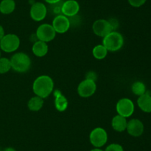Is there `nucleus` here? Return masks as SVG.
<instances>
[{
	"instance_id": "nucleus-11",
	"label": "nucleus",
	"mask_w": 151,
	"mask_h": 151,
	"mask_svg": "<svg viewBox=\"0 0 151 151\" xmlns=\"http://www.w3.org/2000/svg\"><path fill=\"white\" fill-rule=\"evenodd\" d=\"M30 17L35 22H41L46 18L47 14V8L42 2H34L29 10Z\"/></svg>"
},
{
	"instance_id": "nucleus-15",
	"label": "nucleus",
	"mask_w": 151,
	"mask_h": 151,
	"mask_svg": "<svg viewBox=\"0 0 151 151\" xmlns=\"http://www.w3.org/2000/svg\"><path fill=\"white\" fill-rule=\"evenodd\" d=\"M48 45L46 42L40 40H37L34 42L32 47V51L37 57H43L48 53Z\"/></svg>"
},
{
	"instance_id": "nucleus-27",
	"label": "nucleus",
	"mask_w": 151,
	"mask_h": 151,
	"mask_svg": "<svg viewBox=\"0 0 151 151\" xmlns=\"http://www.w3.org/2000/svg\"><path fill=\"white\" fill-rule=\"evenodd\" d=\"M4 35H5V33H4V28H3V27L1 25H0V41L4 36Z\"/></svg>"
},
{
	"instance_id": "nucleus-6",
	"label": "nucleus",
	"mask_w": 151,
	"mask_h": 151,
	"mask_svg": "<svg viewBox=\"0 0 151 151\" xmlns=\"http://www.w3.org/2000/svg\"><path fill=\"white\" fill-rule=\"evenodd\" d=\"M35 36L38 40L47 43L54 39L56 36V32L52 25L45 23L41 25L37 28Z\"/></svg>"
},
{
	"instance_id": "nucleus-14",
	"label": "nucleus",
	"mask_w": 151,
	"mask_h": 151,
	"mask_svg": "<svg viewBox=\"0 0 151 151\" xmlns=\"http://www.w3.org/2000/svg\"><path fill=\"white\" fill-rule=\"evenodd\" d=\"M55 107L56 110L59 112H63L67 108L69 102H68L67 99L65 97L62 93H60V90H55Z\"/></svg>"
},
{
	"instance_id": "nucleus-1",
	"label": "nucleus",
	"mask_w": 151,
	"mask_h": 151,
	"mask_svg": "<svg viewBox=\"0 0 151 151\" xmlns=\"http://www.w3.org/2000/svg\"><path fill=\"white\" fill-rule=\"evenodd\" d=\"M54 81L52 78L47 75L37 77L32 84V90L35 96L42 99L47 98L53 91Z\"/></svg>"
},
{
	"instance_id": "nucleus-26",
	"label": "nucleus",
	"mask_w": 151,
	"mask_h": 151,
	"mask_svg": "<svg viewBox=\"0 0 151 151\" xmlns=\"http://www.w3.org/2000/svg\"><path fill=\"white\" fill-rule=\"evenodd\" d=\"M44 1L50 4H55L61 1V0H44Z\"/></svg>"
},
{
	"instance_id": "nucleus-2",
	"label": "nucleus",
	"mask_w": 151,
	"mask_h": 151,
	"mask_svg": "<svg viewBox=\"0 0 151 151\" xmlns=\"http://www.w3.org/2000/svg\"><path fill=\"white\" fill-rule=\"evenodd\" d=\"M11 68L18 73H25L31 67V59L27 54L23 52H19L11 57Z\"/></svg>"
},
{
	"instance_id": "nucleus-3",
	"label": "nucleus",
	"mask_w": 151,
	"mask_h": 151,
	"mask_svg": "<svg viewBox=\"0 0 151 151\" xmlns=\"http://www.w3.org/2000/svg\"><path fill=\"white\" fill-rule=\"evenodd\" d=\"M102 44L107 49L108 51H117L123 46L124 38L120 33L113 30L103 38Z\"/></svg>"
},
{
	"instance_id": "nucleus-20",
	"label": "nucleus",
	"mask_w": 151,
	"mask_h": 151,
	"mask_svg": "<svg viewBox=\"0 0 151 151\" xmlns=\"http://www.w3.org/2000/svg\"><path fill=\"white\" fill-rule=\"evenodd\" d=\"M92 54L96 59L102 60V59H105L107 56L108 50L103 44H98L93 48Z\"/></svg>"
},
{
	"instance_id": "nucleus-24",
	"label": "nucleus",
	"mask_w": 151,
	"mask_h": 151,
	"mask_svg": "<svg viewBox=\"0 0 151 151\" xmlns=\"http://www.w3.org/2000/svg\"><path fill=\"white\" fill-rule=\"evenodd\" d=\"M128 1L132 7H139L142 6L147 0H128Z\"/></svg>"
},
{
	"instance_id": "nucleus-21",
	"label": "nucleus",
	"mask_w": 151,
	"mask_h": 151,
	"mask_svg": "<svg viewBox=\"0 0 151 151\" xmlns=\"http://www.w3.org/2000/svg\"><path fill=\"white\" fill-rule=\"evenodd\" d=\"M131 90L136 96H142L146 93V86L143 82L140 81H135L131 86Z\"/></svg>"
},
{
	"instance_id": "nucleus-8",
	"label": "nucleus",
	"mask_w": 151,
	"mask_h": 151,
	"mask_svg": "<svg viewBox=\"0 0 151 151\" xmlns=\"http://www.w3.org/2000/svg\"><path fill=\"white\" fill-rule=\"evenodd\" d=\"M92 30L96 36L104 38L106 36L114 30V28L109 20L97 19L93 24Z\"/></svg>"
},
{
	"instance_id": "nucleus-9",
	"label": "nucleus",
	"mask_w": 151,
	"mask_h": 151,
	"mask_svg": "<svg viewBox=\"0 0 151 151\" xmlns=\"http://www.w3.org/2000/svg\"><path fill=\"white\" fill-rule=\"evenodd\" d=\"M97 90L95 81L89 79H85L81 81L78 87V93L83 98H88L94 94Z\"/></svg>"
},
{
	"instance_id": "nucleus-29",
	"label": "nucleus",
	"mask_w": 151,
	"mask_h": 151,
	"mask_svg": "<svg viewBox=\"0 0 151 151\" xmlns=\"http://www.w3.org/2000/svg\"><path fill=\"white\" fill-rule=\"evenodd\" d=\"M90 151H105V150H102L101 148H97V147H94V149L91 150H90Z\"/></svg>"
},
{
	"instance_id": "nucleus-23",
	"label": "nucleus",
	"mask_w": 151,
	"mask_h": 151,
	"mask_svg": "<svg viewBox=\"0 0 151 151\" xmlns=\"http://www.w3.org/2000/svg\"><path fill=\"white\" fill-rule=\"evenodd\" d=\"M105 151H124L123 147L119 144L112 143L106 147Z\"/></svg>"
},
{
	"instance_id": "nucleus-10",
	"label": "nucleus",
	"mask_w": 151,
	"mask_h": 151,
	"mask_svg": "<svg viewBox=\"0 0 151 151\" xmlns=\"http://www.w3.org/2000/svg\"><path fill=\"white\" fill-rule=\"evenodd\" d=\"M52 25L56 33H64L69 30L71 23L67 16L63 14H59L54 18Z\"/></svg>"
},
{
	"instance_id": "nucleus-18",
	"label": "nucleus",
	"mask_w": 151,
	"mask_h": 151,
	"mask_svg": "<svg viewBox=\"0 0 151 151\" xmlns=\"http://www.w3.org/2000/svg\"><path fill=\"white\" fill-rule=\"evenodd\" d=\"M16 8L14 0H1L0 2V13L7 15L13 13Z\"/></svg>"
},
{
	"instance_id": "nucleus-4",
	"label": "nucleus",
	"mask_w": 151,
	"mask_h": 151,
	"mask_svg": "<svg viewBox=\"0 0 151 151\" xmlns=\"http://www.w3.org/2000/svg\"><path fill=\"white\" fill-rule=\"evenodd\" d=\"M20 46V39L16 34H5L0 41V48L5 53H13Z\"/></svg>"
},
{
	"instance_id": "nucleus-16",
	"label": "nucleus",
	"mask_w": 151,
	"mask_h": 151,
	"mask_svg": "<svg viewBox=\"0 0 151 151\" xmlns=\"http://www.w3.org/2000/svg\"><path fill=\"white\" fill-rule=\"evenodd\" d=\"M127 124V118L122 116L120 115H116L112 118L111 125L112 127L114 130L117 132H123L126 130Z\"/></svg>"
},
{
	"instance_id": "nucleus-30",
	"label": "nucleus",
	"mask_w": 151,
	"mask_h": 151,
	"mask_svg": "<svg viewBox=\"0 0 151 151\" xmlns=\"http://www.w3.org/2000/svg\"><path fill=\"white\" fill-rule=\"evenodd\" d=\"M0 58H1V51H0Z\"/></svg>"
},
{
	"instance_id": "nucleus-17",
	"label": "nucleus",
	"mask_w": 151,
	"mask_h": 151,
	"mask_svg": "<svg viewBox=\"0 0 151 151\" xmlns=\"http://www.w3.org/2000/svg\"><path fill=\"white\" fill-rule=\"evenodd\" d=\"M139 107L145 113H151V96L145 93L142 96H139L137 100Z\"/></svg>"
},
{
	"instance_id": "nucleus-22",
	"label": "nucleus",
	"mask_w": 151,
	"mask_h": 151,
	"mask_svg": "<svg viewBox=\"0 0 151 151\" xmlns=\"http://www.w3.org/2000/svg\"><path fill=\"white\" fill-rule=\"evenodd\" d=\"M11 68L10 60L7 58H0V74H4L10 71Z\"/></svg>"
},
{
	"instance_id": "nucleus-13",
	"label": "nucleus",
	"mask_w": 151,
	"mask_h": 151,
	"mask_svg": "<svg viewBox=\"0 0 151 151\" xmlns=\"http://www.w3.org/2000/svg\"><path fill=\"white\" fill-rule=\"evenodd\" d=\"M126 130L130 136L139 137L142 136L144 132V124L139 119L133 118L128 121Z\"/></svg>"
},
{
	"instance_id": "nucleus-28",
	"label": "nucleus",
	"mask_w": 151,
	"mask_h": 151,
	"mask_svg": "<svg viewBox=\"0 0 151 151\" xmlns=\"http://www.w3.org/2000/svg\"><path fill=\"white\" fill-rule=\"evenodd\" d=\"M4 151H16V150L15 149V148L11 147H8L5 148V149L4 150Z\"/></svg>"
},
{
	"instance_id": "nucleus-19",
	"label": "nucleus",
	"mask_w": 151,
	"mask_h": 151,
	"mask_svg": "<svg viewBox=\"0 0 151 151\" xmlns=\"http://www.w3.org/2000/svg\"><path fill=\"white\" fill-rule=\"evenodd\" d=\"M44 103V99L38 96H35L28 101L27 107L29 110L37 112L42 108Z\"/></svg>"
},
{
	"instance_id": "nucleus-5",
	"label": "nucleus",
	"mask_w": 151,
	"mask_h": 151,
	"mask_svg": "<svg viewBox=\"0 0 151 151\" xmlns=\"http://www.w3.org/2000/svg\"><path fill=\"white\" fill-rule=\"evenodd\" d=\"M89 141L94 147L101 148L107 143V132L103 127H96L90 133Z\"/></svg>"
},
{
	"instance_id": "nucleus-12",
	"label": "nucleus",
	"mask_w": 151,
	"mask_h": 151,
	"mask_svg": "<svg viewBox=\"0 0 151 151\" xmlns=\"http://www.w3.org/2000/svg\"><path fill=\"white\" fill-rule=\"evenodd\" d=\"M80 10V4L76 0H66L62 3L61 13L68 18L78 15Z\"/></svg>"
},
{
	"instance_id": "nucleus-7",
	"label": "nucleus",
	"mask_w": 151,
	"mask_h": 151,
	"mask_svg": "<svg viewBox=\"0 0 151 151\" xmlns=\"http://www.w3.org/2000/svg\"><path fill=\"white\" fill-rule=\"evenodd\" d=\"M116 110L118 115L128 118L133 115L135 110L134 104L128 98H122L119 99L116 105Z\"/></svg>"
},
{
	"instance_id": "nucleus-25",
	"label": "nucleus",
	"mask_w": 151,
	"mask_h": 151,
	"mask_svg": "<svg viewBox=\"0 0 151 151\" xmlns=\"http://www.w3.org/2000/svg\"><path fill=\"white\" fill-rule=\"evenodd\" d=\"M86 78V79H89L91 80V81H95L96 80H97V74L94 72H93V71H90V72L87 73Z\"/></svg>"
}]
</instances>
